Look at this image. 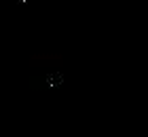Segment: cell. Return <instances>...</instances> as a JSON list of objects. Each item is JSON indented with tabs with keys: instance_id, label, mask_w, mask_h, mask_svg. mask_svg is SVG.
Returning <instances> with one entry per match:
<instances>
[{
	"instance_id": "cell-1",
	"label": "cell",
	"mask_w": 148,
	"mask_h": 137,
	"mask_svg": "<svg viewBox=\"0 0 148 137\" xmlns=\"http://www.w3.org/2000/svg\"><path fill=\"white\" fill-rule=\"evenodd\" d=\"M32 61H64V55H32Z\"/></svg>"
}]
</instances>
